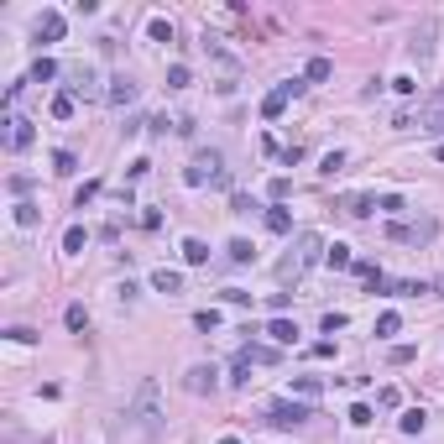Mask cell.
<instances>
[{"instance_id":"1","label":"cell","mask_w":444,"mask_h":444,"mask_svg":"<svg viewBox=\"0 0 444 444\" xmlns=\"http://www.w3.org/2000/svg\"><path fill=\"white\" fill-rule=\"evenodd\" d=\"M163 392H157V382H141L136 397L126 402V413H120V428H115V444H157L163 439Z\"/></svg>"},{"instance_id":"2","label":"cell","mask_w":444,"mask_h":444,"mask_svg":"<svg viewBox=\"0 0 444 444\" xmlns=\"http://www.w3.org/2000/svg\"><path fill=\"white\" fill-rule=\"evenodd\" d=\"M325 251H329V246L319 240V230H298V235H293V251L277 262V282H298V277L308 272V267L325 257Z\"/></svg>"},{"instance_id":"3","label":"cell","mask_w":444,"mask_h":444,"mask_svg":"<svg viewBox=\"0 0 444 444\" xmlns=\"http://www.w3.org/2000/svg\"><path fill=\"white\" fill-rule=\"evenodd\" d=\"M183 183H188V188H204V183H214V188H230L225 157H220V152H194V163L183 168Z\"/></svg>"},{"instance_id":"4","label":"cell","mask_w":444,"mask_h":444,"mask_svg":"<svg viewBox=\"0 0 444 444\" xmlns=\"http://www.w3.org/2000/svg\"><path fill=\"white\" fill-rule=\"evenodd\" d=\"M387 235L402 240V246H428V240L439 235V220H392V225H387Z\"/></svg>"},{"instance_id":"5","label":"cell","mask_w":444,"mask_h":444,"mask_svg":"<svg viewBox=\"0 0 444 444\" xmlns=\"http://www.w3.org/2000/svg\"><path fill=\"white\" fill-rule=\"evenodd\" d=\"M419 131H428V136H444V84H434L423 94V105H419V120H413Z\"/></svg>"},{"instance_id":"6","label":"cell","mask_w":444,"mask_h":444,"mask_svg":"<svg viewBox=\"0 0 444 444\" xmlns=\"http://www.w3.org/2000/svg\"><path fill=\"white\" fill-rule=\"evenodd\" d=\"M308 419H314L308 402H272V408H267V423H272V428H298Z\"/></svg>"},{"instance_id":"7","label":"cell","mask_w":444,"mask_h":444,"mask_svg":"<svg viewBox=\"0 0 444 444\" xmlns=\"http://www.w3.org/2000/svg\"><path fill=\"white\" fill-rule=\"evenodd\" d=\"M434 32H439L434 16H428L419 32H413V42H408V58H413V63H428V58H434Z\"/></svg>"},{"instance_id":"8","label":"cell","mask_w":444,"mask_h":444,"mask_svg":"<svg viewBox=\"0 0 444 444\" xmlns=\"http://www.w3.org/2000/svg\"><path fill=\"white\" fill-rule=\"evenodd\" d=\"M6 126H11V131H6V146H11V152H26V146H32V141H37V126H32V120H21V115H11V120H6Z\"/></svg>"},{"instance_id":"9","label":"cell","mask_w":444,"mask_h":444,"mask_svg":"<svg viewBox=\"0 0 444 444\" xmlns=\"http://www.w3.org/2000/svg\"><path fill=\"white\" fill-rule=\"evenodd\" d=\"M69 94H89V100H94V94H105L89 63H74V69H69Z\"/></svg>"},{"instance_id":"10","label":"cell","mask_w":444,"mask_h":444,"mask_svg":"<svg viewBox=\"0 0 444 444\" xmlns=\"http://www.w3.org/2000/svg\"><path fill=\"white\" fill-rule=\"evenodd\" d=\"M214 376H220L214 366H188L183 387H188V392H199V397H204V392H214V387H220V382H214Z\"/></svg>"},{"instance_id":"11","label":"cell","mask_w":444,"mask_h":444,"mask_svg":"<svg viewBox=\"0 0 444 444\" xmlns=\"http://www.w3.org/2000/svg\"><path fill=\"white\" fill-rule=\"evenodd\" d=\"M37 37H42V42H63V16L58 11H42V16H37Z\"/></svg>"},{"instance_id":"12","label":"cell","mask_w":444,"mask_h":444,"mask_svg":"<svg viewBox=\"0 0 444 444\" xmlns=\"http://www.w3.org/2000/svg\"><path fill=\"white\" fill-rule=\"evenodd\" d=\"M152 288L173 298V293H183V272H173V267H157V272H152Z\"/></svg>"},{"instance_id":"13","label":"cell","mask_w":444,"mask_h":444,"mask_svg":"<svg viewBox=\"0 0 444 444\" xmlns=\"http://www.w3.org/2000/svg\"><path fill=\"white\" fill-rule=\"evenodd\" d=\"M105 100H110V105H131V100H136V84H131V78L120 74V78H110V89H105Z\"/></svg>"},{"instance_id":"14","label":"cell","mask_w":444,"mask_h":444,"mask_svg":"<svg viewBox=\"0 0 444 444\" xmlns=\"http://www.w3.org/2000/svg\"><path fill=\"white\" fill-rule=\"evenodd\" d=\"M183 262H188V267H204V262H209V246H204L199 235H188V240H183Z\"/></svg>"},{"instance_id":"15","label":"cell","mask_w":444,"mask_h":444,"mask_svg":"<svg viewBox=\"0 0 444 444\" xmlns=\"http://www.w3.org/2000/svg\"><path fill=\"white\" fill-rule=\"evenodd\" d=\"M267 334H272L277 345H293V334H298V325H293V319H282V314H277L272 325H267Z\"/></svg>"},{"instance_id":"16","label":"cell","mask_w":444,"mask_h":444,"mask_svg":"<svg viewBox=\"0 0 444 444\" xmlns=\"http://www.w3.org/2000/svg\"><path fill=\"white\" fill-rule=\"evenodd\" d=\"M204 47H209V58H214V63H220V69H225V74H235V69H240V63L230 58V52H225V47H220V37H204Z\"/></svg>"},{"instance_id":"17","label":"cell","mask_w":444,"mask_h":444,"mask_svg":"<svg viewBox=\"0 0 444 444\" xmlns=\"http://www.w3.org/2000/svg\"><path fill=\"white\" fill-rule=\"evenodd\" d=\"M267 230H277V235H288V230H293V214H288V209H282V204H272V209H267Z\"/></svg>"},{"instance_id":"18","label":"cell","mask_w":444,"mask_h":444,"mask_svg":"<svg viewBox=\"0 0 444 444\" xmlns=\"http://www.w3.org/2000/svg\"><path fill=\"white\" fill-rule=\"evenodd\" d=\"M225 257H230L235 267H246L251 257H257V246H251V240H240V235H235V240H230V246H225Z\"/></svg>"},{"instance_id":"19","label":"cell","mask_w":444,"mask_h":444,"mask_svg":"<svg viewBox=\"0 0 444 444\" xmlns=\"http://www.w3.org/2000/svg\"><path fill=\"white\" fill-rule=\"evenodd\" d=\"M397 423H402V434H423V423H428V413H423V408H408V413H402V419H397Z\"/></svg>"},{"instance_id":"20","label":"cell","mask_w":444,"mask_h":444,"mask_svg":"<svg viewBox=\"0 0 444 444\" xmlns=\"http://www.w3.org/2000/svg\"><path fill=\"white\" fill-rule=\"evenodd\" d=\"M282 110H288V94H282V89H272V94L262 100V115H267V120H277Z\"/></svg>"},{"instance_id":"21","label":"cell","mask_w":444,"mask_h":444,"mask_svg":"<svg viewBox=\"0 0 444 444\" xmlns=\"http://www.w3.org/2000/svg\"><path fill=\"white\" fill-rule=\"evenodd\" d=\"M371 209H382L376 199H366V194H356V199H345V214H356V220H366Z\"/></svg>"},{"instance_id":"22","label":"cell","mask_w":444,"mask_h":444,"mask_svg":"<svg viewBox=\"0 0 444 444\" xmlns=\"http://www.w3.org/2000/svg\"><path fill=\"white\" fill-rule=\"evenodd\" d=\"M235 356H246L251 366H267V361H277V351H267V345H240Z\"/></svg>"},{"instance_id":"23","label":"cell","mask_w":444,"mask_h":444,"mask_svg":"<svg viewBox=\"0 0 444 444\" xmlns=\"http://www.w3.org/2000/svg\"><path fill=\"white\" fill-rule=\"evenodd\" d=\"M293 392H298L303 402H314L319 397V376H293Z\"/></svg>"},{"instance_id":"24","label":"cell","mask_w":444,"mask_h":444,"mask_svg":"<svg viewBox=\"0 0 444 444\" xmlns=\"http://www.w3.org/2000/svg\"><path fill=\"white\" fill-rule=\"evenodd\" d=\"M37 220H42V214H37V204H32V199H21V204H16V225H21V230H32Z\"/></svg>"},{"instance_id":"25","label":"cell","mask_w":444,"mask_h":444,"mask_svg":"<svg viewBox=\"0 0 444 444\" xmlns=\"http://www.w3.org/2000/svg\"><path fill=\"white\" fill-rule=\"evenodd\" d=\"M146 32H152V42H173V21L168 16H152V21H146Z\"/></svg>"},{"instance_id":"26","label":"cell","mask_w":444,"mask_h":444,"mask_svg":"<svg viewBox=\"0 0 444 444\" xmlns=\"http://www.w3.org/2000/svg\"><path fill=\"white\" fill-rule=\"evenodd\" d=\"M47 78H58V63H52V58H37V63H32V84H47Z\"/></svg>"},{"instance_id":"27","label":"cell","mask_w":444,"mask_h":444,"mask_svg":"<svg viewBox=\"0 0 444 444\" xmlns=\"http://www.w3.org/2000/svg\"><path fill=\"white\" fill-rule=\"evenodd\" d=\"M52 173H58V178L78 173V157H74V152H52Z\"/></svg>"},{"instance_id":"28","label":"cell","mask_w":444,"mask_h":444,"mask_svg":"<svg viewBox=\"0 0 444 444\" xmlns=\"http://www.w3.org/2000/svg\"><path fill=\"white\" fill-rule=\"evenodd\" d=\"M325 262H329V267H356V257H351V246H340V240H334V246L325 251Z\"/></svg>"},{"instance_id":"29","label":"cell","mask_w":444,"mask_h":444,"mask_svg":"<svg viewBox=\"0 0 444 444\" xmlns=\"http://www.w3.org/2000/svg\"><path fill=\"white\" fill-rule=\"evenodd\" d=\"M74 115V94H52V120H69Z\"/></svg>"},{"instance_id":"30","label":"cell","mask_w":444,"mask_h":444,"mask_svg":"<svg viewBox=\"0 0 444 444\" xmlns=\"http://www.w3.org/2000/svg\"><path fill=\"white\" fill-rule=\"evenodd\" d=\"M329 74H334V63H329V58H314V63H308V74H303V78H314V84H319V78H329Z\"/></svg>"},{"instance_id":"31","label":"cell","mask_w":444,"mask_h":444,"mask_svg":"<svg viewBox=\"0 0 444 444\" xmlns=\"http://www.w3.org/2000/svg\"><path fill=\"white\" fill-rule=\"evenodd\" d=\"M230 382H235V387H246V382H251V361H246V356H235V366H230Z\"/></svg>"},{"instance_id":"32","label":"cell","mask_w":444,"mask_h":444,"mask_svg":"<svg viewBox=\"0 0 444 444\" xmlns=\"http://www.w3.org/2000/svg\"><path fill=\"white\" fill-rule=\"evenodd\" d=\"M194 325L204 329V334H209V329H220V308H204V314H194Z\"/></svg>"},{"instance_id":"33","label":"cell","mask_w":444,"mask_h":444,"mask_svg":"<svg viewBox=\"0 0 444 444\" xmlns=\"http://www.w3.org/2000/svg\"><path fill=\"white\" fill-rule=\"evenodd\" d=\"M413 356H419V351H413V345H392V351H387V361H392V366H408Z\"/></svg>"},{"instance_id":"34","label":"cell","mask_w":444,"mask_h":444,"mask_svg":"<svg viewBox=\"0 0 444 444\" xmlns=\"http://www.w3.org/2000/svg\"><path fill=\"white\" fill-rule=\"evenodd\" d=\"M340 168H345V152H329L325 163H319V173H325V178H334V173H340Z\"/></svg>"},{"instance_id":"35","label":"cell","mask_w":444,"mask_h":444,"mask_svg":"<svg viewBox=\"0 0 444 444\" xmlns=\"http://www.w3.org/2000/svg\"><path fill=\"white\" fill-rule=\"evenodd\" d=\"M168 89H188V69H183V63H173V69H168Z\"/></svg>"},{"instance_id":"36","label":"cell","mask_w":444,"mask_h":444,"mask_svg":"<svg viewBox=\"0 0 444 444\" xmlns=\"http://www.w3.org/2000/svg\"><path fill=\"white\" fill-rule=\"evenodd\" d=\"M63 251H84V225H74V230L63 235Z\"/></svg>"},{"instance_id":"37","label":"cell","mask_w":444,"mask_h":444,"mask_svg":"<svg viewBox=\"0 0 444 444\" xmlns=\"http://www.w3.org/2000/svg\"><path fill=\"white\" fill-rule=\"evenodd\" d=\"M267 194H272V204H282V199L293 194V183H288V178H272V188H267Z\"/></svg>"},{"instance_id":"38","label":"cell","mask_w":444,"mask_h":444,"mask_svg":"<svg viewBox=\"0 0 444 444\" xmlns=\"http://www.w3.org/2000/svg\"><path fill=\"white\" fill-rule=\"evenodd\" d=\"M397 329H402L397 314H382V319H376V334H397Z\"/></svg>"},{"instance_id":"39","label":"cell","mask_w":444,"mask_h":444,"mask_svg":"<svg viewBox=\"0 0 444 444\" xmlns=\"http://www.w3.org/2000/svg\"><path fill=\"white\" fill-rule=\"evenodd\" d=\"M277 89H282V94H288V100H298V94L308 89V78H288V84H277Z\"/></svg>"},{"instance_id":"40","label":"cell","mask_w":444,"mask_h":444,"mask_svg":"<svg viewBox=\"0 0 444 444\" xmlns=\"http://www.w3.org/2000/svg\"><path fill=\"white\" fill-rule=\"evenodd\" d=\"M84 325H89V314H84V303H74V308H69V329H84Z\"/></svg>"},{"instance_id":"41","label":"cell","mask_w":444,"mask_h":444,"mask_svg":"<svg viewBox=\"0 0 444 444\" xmlns=\"http://www.w3.org/2000/svg\"><path fill=\"white\" fill-rule=\"evenodd\" d=\"M351 423H356V428L371 423V408H366V402H356V408H351Z\"/></svg>"},{"instance_id":"42","label":"cell","mask_w":444,"mask_h":444,"mask_svg":"<svg viewBox=\"0 0 444 444\" xmlns=\"http://www.w3.org/2000/svg\"><path fill=\"white\" fill-rule=\"evenodd\" d=\"M6 334H11V340H16V345H32V340H37V334H32V329H26V325H16V329H6Z\"/></svg>"},{"instance_id":"43","label":"cell","mask_w":444,"mask_h":444,"mask_svg":"<svg viewBox=\"0 0 444 444\" xmlns=\"http://www.w3.org/2000/svg\"><path fill=\"white\" fill-rule=\"evenodd\" d=\"M334 329H345V314H334V308H329V314H325V334H334Z\"/></svg>"},{"instance_id":"44","label":"cell","mask_w":444,"mask_h":444,"mask_svg":"<svg viewBox=\"0 0 444 444\" xmlns=\"http://www.w3.org/2000/svg\"><path fill=\"white\" fill-rule=\"evenodd\" d=\"M220 444H240V439H220Z\"/></svg>"}]
</instances>
